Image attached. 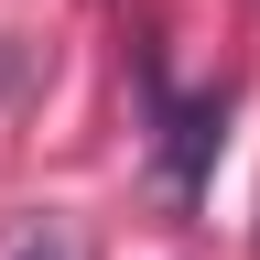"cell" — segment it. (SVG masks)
Masks as SVG:
<instances>
[{"label": "cell", "instance_id": "obj_2", "mask_svg": "<svg viewBox=\"0 0 260 260\" xmlns=\"http://www.w3.org/2000/svg\"><path fill=\"white\" fill-rule=\"evenodd\" d=\"M11 260H65V239H54V228H32V239H22Z\"/></svg>", "mask_w": 260, "mask_h": 260}, {"label": "cell", "instance_id": "obj_1", "mask_svg": "<svg viewBox=\"0 0 260 260\" xmlns=\"http://www.w3.org/2000/svg\"><path fill=\"white\" fill-rule=\"evenodd\" d=\"M141 98H152V130H162V195H174V206H195V195H206V174H217V141H228V87L174 98V87H162V65L141 54Z\"/></svg>", "mask_w": 260, "mask_h": 260}]
</instances>
